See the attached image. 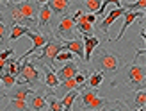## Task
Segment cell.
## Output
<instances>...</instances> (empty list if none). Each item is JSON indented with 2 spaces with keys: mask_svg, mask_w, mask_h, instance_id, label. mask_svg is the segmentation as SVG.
<instances>
[{
  "mask_svg": "<svg viewBox=\"0 0 146 111\" xmlns=\"http://www.w3.org/2000/svg\"><path fill=\"white\" fill-rule=\"evenodd\" d=\"M64 47H62V41H59L57 38H54V34L48 38L46 45L43 47L41 54L39 56H32V63H39V65H46V66H52V70L55 68V57L59 52H62Z\"/></svg>",
  "mask_w": 146,
  "mask_h": 111,
  "instance_id": "obj_3",
  "label": "cell"
},
{
  "mask_svg": "<svg viewBox=\"0 0 146 111\" xmlns=\"http://www.w3.org/2000/svg\"><path fill=\"white\" fill-rule=\"evenodd\" d=\"M77 97H78V91H77V90H73V91H70V93L64 95L62 100H61L62 111H71V106H73V102L77 100Z\"/></svg>",
  "mask_w": 146,
  "mask_h": 111,
  "instance_id": "obj_23",
  "label": "cell"
},
{
  "mask_svg": "<svg viewBox=\"0 0 146 111\" xmlns=\"http://www.w3.org/2000/svg\"><path fill=\"white\" fill-rule=\"evenodd\" d=\"M78 72H80V70H78L77 63L70 61V63H66V65L59 66V70L55 72V75H57V79H59V81H66V79H73Z\"/></svg>",
  "mask_w": 146,
  "mask_h": 111,
  "instance_id": "obj_10",
  "label": "cell"
},
{
  "mask_svg": "<svg viewBox=\"0 0 146 111\" xmlns=\"http://www.w3.org/2000/svg\"><path fill=\"white\" fill-rule=\"evenodd\" d=\"M41 66H43V72H45V84H46V88H57L61 81L57 79L55 72L50 68V66H46V65H41Z\"/></svg>",
  "mask_w": 146,
  "mask_h": 111,
  "instance_id": "obj_19",
  "label": "cell"
},
{
  "mask_svg": "<svg viewBox=\"0 0 146 111\" xmlns=\"http://www.w3.org/2000/svg\"><path fill=\"white\" fill-rule=\"evenodd\" d=\"M144 104H146V91L144 90H137L135 91V97H134V106L143 109Z\"/></svg>",
  "mask_w": 146,
  "mask_h": 111,
  "instance_id": "obj_28",
  "label": "cell"
},
{
  "mask_svg": "<svg viewBox=\"0 0 146 111\" xmlns=\"http://www.w3.org/2000/svg\"><path fill=\"white\" fill-rule=\"evenodd\" d=\"M48 111H50V109H48Z\"/></svg>",
  "mask_w": 146,
  "mask_h": 111,
  "instance_id": "obj_35",
  "label": "cell"
},
{
  "mask_svg": "<svg viewBox=\"0 0 146 111\" xmlns=\"http://www.w3.org/2000/svg\"><path fill=\"white\" fill-rule=\"evenodd\" d=\"M78 88V84L75 83V79H66V81H61L59 83V86H57V95H66V93H70V91H73V90H77Z\"/></svg>",
  "mask_w": 146,
  "mask_h": 111,
  "instance_id": "obj_20",
  "label": "cell"
},
{
  "mask_svg": "<svg viewBox=\"0 0 146 111\" xmlns=\"http://www.w3.org/2000/svg\"><path fill=\"white\" fill-rule=\"evenodd\" d=\"M73 57H75V56H73L71 52H66V50H62V52H59V54H57V57H55V66H57V65H61V63L66 65V63L73 61Z\"/></svg>",
  "mask_w": 146,
  "mask_h": 111,
  "instance_id": "obj_29",
  "label": "cell"
},
{
  "mask_svg": "<svg viewBox=\"0 0 146 111\" xmlns=\"http://www.w3.org/2000/svg\"><path fill=\"white\" fill-rule=\"evenodd\" d=\"M29 31H31V29H27L23 25H11V34H9V38H7V43H9V41H16V40L21 38V36H27Z\"/></svg>",
  "mask_w": 146,
  "mask_h": 111,
  "instance_id": "obj_21",
  "label": "cell"
},
{
  "mask_svg": "<svg viewBox=\"0 0 146 111\" xmlns=\"http://www.w3.org/2000/svg\"><path fill=\"white\" fill-rule=\"evenodd\" d=\"M123 16H125V22H123V25H121V31H119V34H118V38H114V40H121L127 29L132 25L137 18H143L144 13H143V11H139V13H137V11H123Z\"/></svg>",
  "mask_w": 146,
  "mask_h": 111,
  "instance_id": "obj_12",
  "label": "cell"
},
{
  "mask_svg": "<svg viewBox=\"0 0 146 111\" xmlns=\"http://www.w3.org/2000/svg\"><path fill=\"white\" fill-rule=\"evenodd\" d=\"M100 5H102L100 0H84L82 2V7L87 11V14H96L98 9H100Z\"/></svg>",
  "mask_w": 146,
  "mask_h": 111,
  "instance_id": "obj_24",
  "label": "cell"
},
{
  "mask_svg": "<svg viewBox=\"0 0 146 111\" xmlns=\"http://www.w3.org/2000/svg\"><path fill=\"white\" fill-rule=\"evenodd\" d=\"M102 81H104V73H100V72H89V73H87L86 83L89 84V88H93V90H98L100 84H102Z\"/></svg>",
  "mask_w": 146,
  "mask_h": 111,
  "instance_id": "obj_22",
  "label": "cell"
},
{
  "mask_svg": "<svg viewBox=\"0 0 146 111\" xmlns=\"http://www.w3.org/2000/svg\"><path fill=\"white\" fill-rule=\"evenodd\" d=\"M31 93H32V90H31L29 86H25V84H20V83H18V84H14V86L11 88V90L7 91L5 95H4V97L11 99V100H25V99H27Z\"/></svg>",
  "mask_w": 146,
  "mask_h": 111,
  "instance_id": "obj_9",
  "label": "cell"
},
{
  "mask_svg": "<svg viewBox=\"0 0 146 111\" xmlns=\"http://www.w3.org/2000/svg\"><path fill=\"white\" fill-rule=\"evenodd\" d=\"M82 43H84V61L89 65L94 48L100 45V40L96 38V36H89V38H86V36H84V38H82Z\"/></svg>",
  "mask_w": 146,
  "mask_h": 111,
  "instance_id": "obj_13",
  "label": "cell"
},
{
  "mask_svg": "<svg viewBox=\"0 0 146 111\" xmlns=\"http://www.w3.org/2000/svg\"><path fill=\"white\" fill-rule=\"evenodd\" d=\"M125 79H127V84L134 90H144V66L143 65H137V61H134L132 65H128V68L125 72Z\"/></svg>",
  "mask_w": 146,
  "mask_h": 111,
  "instance_id": "obj_5",
  "label": "cell"
},
{
  "mask_svg": "<svg viewBox=\"0 0 146 111\" xmlns=\"http://www.w3.org/2000/svg\"><path fill=\"white\" fill-rule=\"evenodd\" d=\"M75 29H77L78 32H82L86 38H89V36H94V25H89V24L86 22L84 13L77 18V22H75Z\"/></svg>",
  "mask_w": 146,
  "mask_h": 111,
  "instance_id": "obj_17",
  "label": "cell"
},
{
  "mask_svg": "<svg viewBox=\"0 0 146 111\" xmlns=\"http://www.w3.org/2000/svg\"><path fill=\"white\" fill-rule=\"evenodd\" d=\"M20 79L21 81H18L20 84H23L25 83V86H36L41 81V72H39V68H36V63H32V61H23V65H21V68H20Z\"/></svg>",
  "mask_w": 146,
  "mask_h": 111,
  "instance_id": "obj_6",
  "label": "cell"
},
{
  "mask_svg": "<svg viewBox=\"0 0 146 111\" xmlns=\"http://www.w3.org/2000/svg\"><path fill=\"white\" fill-rule=\"evenodd\" d=\"M123 11H125L123 7H119V9H118V7H116V9H112V11H111V13H109L107 16L104 18V20H102V24H100V29H102L104 32H107V31H109V27L112 25V22H114L116 18L123 16Z\"/></svg>",
  "mask_w": 146,
  "mask_h": 111,
  "instance_id": "obj_18",
  "label": "cell"
},
{
  "mask_svg": "<svg viewBox=\"0 0 146 111\" xmlns=\"http://www.w3.org/2000/svg\"><path fill=\"white\" fill-rule=\"evenodd\" d=\"M5 111H31L25 100H9Z\"/></svg>",
  "mask_w": 146,
  "mask_h": 111,
  "instance_id": "obj_25",
  "label": "cell"
},
{
  "mask_svg": "<svg viewBox=\"0 0 146 111\" xmlns=\"http://www.w3.org/2000/svg\"><path fill=\"white\" fill-rule=\"evenodd\" d=\"M125 109H127V106L121 100H109L100 111H125Z\"/></svg>",
  "mask_w": 146,
  "mask_h": 111,
  "instance_id": "obj_26",
  "label": "cell"
},
{
  "mask_svg": "<svg viewBox=\"0 0 146 111\" xmlns=\"http://www.w3.org/2000/svg\"><path fill=\"white\" fill-rule=\"evenodd\" d=\"M48 5V9L52 11V14H68L70 9V2L68 0H50V2H45Z\"/></svg>",
  "mask_w": 146,
  "mask_h": 111,
  "instance_id": "obj_16",
  "label": "cell"
},
{
  "mask_svg": "<svg viewBox=\"0 0 146 111\" xmlns=\"http://www.w3.org/2000/svg\"><path fill=\"white\" fill-rule=\"evenodd\" d=\"M7 45V25L4 24V16L0 14V48Z\"/></svg>",
  "mask_w": 146,
  "mask_h": 111,
  "instance_id": "obj_30",
  "label": "cell"
},
{
  "mask_svg": "<svg viewBox=\"0 0 146 111\" xmlns=\"http://www.w3.org/2000/svg\"><path fill=\"white\" fill-rule=\"evenodd\" d=\"M55 34L61 36V38H64V41H71V40L78 38L77 29H75V22L71 20V16H68V14L61 16L59 24H57V29H55Z\"/></svg>",
  "mask_w": 146,
  "mask_h": 111,
  "instance_id": "obj_7",
  "label": "cell"
},
{
  "mask_svg": "<svg viewBox=\"0 0 146 111\" xmlns=\"http://www.w3.org/2000/svg\"><path fill=\"white\" fill-rule=\"evenodd\" d=\"M13 54H14V48L13 47H7V48H4V50H0V59H9V57H13Z\"/></svg>",
  "mask_w": 146,
  "mask_h": 111,
  "instance_id": "obj_32",
  "label": "cell"
},
{
  "mask_svg": "<svg viewBox=\"0 0 146 111\" xmlns=\"http://www.w3.org/2000/svg\"><path fill=\"white\" fill-rule=\"evenodd\" d=\"M80 97H82V106L86 111H100L107 104V99L100 97L96 90H93V88H82V91H80Z\"/></svg>",
  "mask_w": 146,
  "mask_h": 111,
  "instance_id": "obj_4",
  "label": "cell"
},
{
  "mask_svg": "<svg viewBox=\"0 0 146 111\" xmlns=\"http://www.w3.org/2000/svg\"><path fill=\"white\" fill-rule=\"evenodd\" d=\"M27 36L32 40V47L29 48L27 52H23V56L18 59L20 63L27 61V57H29V56H32L38 48H43V47H45V45H46V41H48V38L52 36V32H50V31H48V32H32V31H29V32H27Z\"/></svg>",
  "mask_w": 146,
  "mask_h": 111,
  "instance_id": "obj_8",
  "label": "cell"
},
{
  "mask_svg": "<svg viewBox=\"0 0 146 111\" xmlns=\"http://www.w3.org/2000/svg\"><path fill=\"white\" fill-rule=\"evenodd\" d=\"M31 102H29V109L31 111H45V108H46V100H45V97H43V93H38V91H32L31 95Z\"/></svg>",
  "mask_w": 146,
  "mask_h": 111,
  "instance_id": "obj_15",
  "label": "cell"
},
{
  "mask_svg": "<svg viewBox=\"0 0 146 111\" xmlns=\"http://www.w3.org/2000/svg\"><path fill=\"white\" fill-rule=\"evenodd\" d=\"M135 111H144V109H135Z\"/></svg>",
  "mask_w": 146,
  "mask_h": 111,
  "instance_id": "obj_33",
  "label": "cell"
},
{
  "mask_svg": "<svg viewBox=\"0 0 146 111\" xmlns=\"http://www.w3.org/2000/svg\"><path fill=\"white\" fill-rule=\"evenodd\" d=\"M62 47L64 50L71 52L73 56H77L80 61H84V43H82V38H75L71 41H62Z\"/></svg>",
  "mask_w": 146,
  "mask_h": 111,
  "instance_id": "obj_11",
  "label": "cell"
},
{
  "mask_svg": "<svg viewBox=\"0 0 146 111\" xmlns=\"http://www.w3.org/2000/svg\"><path fill=\"white\" fill-rule=\"evenodd\" d=\"M0 84H4L7 90H11V88L16 84V77H13V75H9V73H0Z\"/></svg>",
  "mask_w": 146,
  "mask_h": 111,
  "instance_id": "obj_27",
  "label": "cell"
},
{
  "mask_svg": "<svg viewBox=\"0 0 146 111\" xmlns=\"http://www.w3.org/2000/svg\"><path fill=\"white\" fill-rule=\"evenodd\" d=\"M121 7L123 9H137V7H139V9H144L146 7V2L144 0H139V2H134V4H121Z\"/></svg>",
  "mask_w": 146,
  "mask_h": 111,
  "instance_id": "obj_31",
  "label": "cell"
},
{
  "mask_svg": "<svg viewBox=\"0 0 146 111\" xmlns=\"http://www.w3.org/2000/svg\"><path fill=\"white\" fill-rule=\"evenodd\" d=\"M52 11L48 9V5L46 4H41V7H39V13H38V20H36V24H38L41 29H48V24H50V20H52ZM48 32V31H46Z\"/></svg>",
  "mask_w": 146,
  "mask_h": 111,
  "instance_id": "obj_14",
  "label": "cell"
},
{
  "mask_svg": "<svg viewBox=\"0 0 146 111\" xmlns=\"http://www.w3.org/2000/svg\"><path fill=\"white\" fill-rule=\"evenodd\" d=\"M91 61L98 68L100 73H109V75H116V73L121 70V66L125 65L123 57H119L118 54H114L107 48L94 50L93 56H91Z\"/></svg>",
  "mask_w": 146,
  "mask_h": 111,
  "instance_id": "obj_1",
  "label": "cell"
},
{
  "mask_svg": "<svg viewBox=\"0 0 146 111\" xmlns=\"http://www.w3.org/2000/svg\"><path fill=\"white\" fill-rule=\"evenodd\" d=\"M0 4H2V2H0Z\"/></svg>",
  "mask_w": 146,
  "mask_h": 111,
  "instance_id": "obj_34",
  "label": "cell"
},
{
  "mask_svg": "<svg viewBox=\"0 0 146 111\" xmlns=\"http://www.w3.org/2000/svg\"><path fill=\"white\" fill-rule=\"evenodd\" d=\"M43 2H4L11 9V25H21L27 20H34V16L39 13V7Z\"/></svg>",
  "mask_w": 146,
  "mask_h": 111,
  "instance_id": "obj_2",
  "label": "cell"
}]
</instances>
